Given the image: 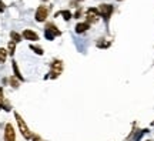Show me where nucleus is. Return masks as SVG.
<instances>
[{
	"instance_id": "obj_1",
	"label": "nucleus",
	"mask_w": 154,
	"mask_h": 141,
	"mask_svg": "<svg viewBox=\"0 0 154 141\" xmlns=\"http://www.w3.org/2000/svg\"><path fill=\"white\" fill-rule=\"evenodd\" d=\"M14 118H16V121H17V125H19V131L22 133V136L26 138V140H30L32 138V131L29 130V127H27V124L24 123V120L22 118V115L19 114V113H14Z\"/></svg>"
},
{
	"instance_id": "obj_2",
	"label": "nucleus",
	"mask_w": 154,
	"mask_h": 141,
	"mask_svg": "<svg viewBox=\"0 0 154 141\" xmlns=\"http://www.w3.org/2000/svg\"><path fill=\"white\" fill-rule=\"evenodd\" d=\"M47 16H49V7L47 6H38L37 10H36V14H34L36 22H38V23L46 22Z\"/></svg>"
},
{
	"instance_id": "obj_3",
	"label": "nucleus",
	"mask_w": 154,
	"mask_h": 141,
	"mask_svg": "<svg viewBox=\"0 0 154 141\" xmlns=\"http://www.w3.org/2000/svg\"><path fill=\"white\" fill-rule=\"evenodd\" d=\"M99 13H100V16L107 22V20L110 19L111 13H113V6H111V4H100V6H99Z\"/></svg>"
},
{
	"instance_id": "obj_4",
	"label": "nucleus",
	"mask_w": 154,
	"mask_h": 141,
	"mask_svg": "<svg viewBox=\"0 0 154 141\" xmlns=\"http://www.w3.org/2000/svg\"><path fill=\"white\" fill-rule=\"evenodd\" d=\"M61 71H63V63H61L60 60H54V61L51 63L50 77H51V78H56V77H59V76L61 74Z\"/></svg>"
},
{
	"instance_id": "obj_5",
	"label": "nucleus",
	"mask_w": 154,
	"mask_h": 141,
	"mask_svg": "<svg viewBox=\"0 0 154 141\" xmlns=\"http://www.w3.org/2000/svg\"><path fill=\"white\" fill-rule=\"evenodd\" d=\"M99 16H100V13H99V9H96V7H90V9H87L86 19H87V23H88V24H91V23H96V22L99 20Z\"/></svg>"
},
{
	"instance_id": "obj_6",
	"label": "nucleus",
	"mask_w": 154,
	"mask_h": 141,
	"mask_svg": "<svg viewBox=\"0 0 154 141\" xmlns=\"http://www.w3.org/2000/svg\"><path fill=\"white\" fill-rule=\"evenodd\" d=\"M4 141H16V133L11 124H6L4 127Z\"/></svg>"
},
{
	"instance_id": "obj_7",
	"label": "nucleus",
	"mask_w": 154,
	"mask_h": 141,
	"mask_svg": "<svg viewBox=\"0 0 154 141\" xmlns=\"http://www.w3.org/2000/svg\"><path fill=\"white\" fill-rule=\"evenodd\" d=\"M23 38H26V40H29V41H37L38 40V34L36 32H33V30H29V29H26L24 32H23V34H22Z\"/></svg>"
},
{
	"instance_id": "obj_8",
	"label": "nucleus",
	"mask_w": 154,
	"mask_h": 141,
	"mask_svg": "<svg viewBox=\"0 0 154 141\" xmlns=\"http://www.w3.org/2000/svg\"><path fill=\"white\" fill-rule=\"evenodd\" d=\"M11 67H13V73H14V77L19 80V81H24V77L22 76V73H20V69H19V66H17V63L13 60L11 61Z\"/></svg>"
},
{
	"instance_id": "obj_9",
	"label": "nucleus",
	"mask_w": 154,
	"mask_h": 141,
	"mask_svg": "<svg viewBox=\"0 0 154 141\" xmlns=\"http://www.w3.org/2000/svg\"><path fill=\"white\" fill-rule=\"evenodd\" d=\"M88 27H90V24H88L87 22H84V23H78V24L76 26V33L81 34V33H84L86 30H88Z\"/></svg>"
},
{
	"instance_id": "obj_10",
	"label": "nucleus",
	"mask_w": 154,
	"mask_h": 141,
	"mask_svg": "<svg viewBox=\"0 0 154 141\" xmlns=\"http://www.w3.org/2000/svg\"><path fill=\"white\" fill-rule=\"evenodd\" d=\"M44 30H49V32H51V33H53L54 36H60V34H61V32H60V30H59V29H57V27H56L53 23H47Z\"/></svg>"
},
{
	"instance_id": "obj_11",
	"label": "nucleus",
	"mask_w": 154,
	"mask_h": 141,
	"mask_svg": "<svg viewBox=\"0 0 154 141\" xmlns=\"http://www.w3.org/2000/svg\"><path fill=\"white\" fill-rule=\"evenodd\" d=\"M6 50H7V54H9V56H14V51H16V43H14V41H9Z\"/></svg>"
},
{
	"instance_id": "obj_12",
	"label": "nucleus",
	"mask_w": 154,
	"mask_h": 141,
	"mask_svg": "<svg viewBox=\"0 0 154 141\" xmlns=\"http://www.w3.org/2000/svg\"><path fill=\"white\" fill-rule=\"evenodd\" d=\"M10 38H11V41H14V43H19V41H22V34H19L17 32H11L10 33Z\"/></svg>"
},
{
	"instance_id": "obj_13",
	"label": "nucleus",
	"mask_w": 154,
	"mask_h": 141,
	"mask_svg": "<svg viewBox=\"0 0 154 141\" xmlns=\"http://www.w3.org/2000/svg\"><path fill=\"white\" fill-rule=\"evenodd\" d=\"M6 59H7V50L0 47V64H3L6 61Z\"/></svg>"
},
{
	"instance_id": "obj_14",
	"label": "nucleus",
	"mask_w": 154,
	"mask_h": 141,
	"mask_svg": "<svg viewBox=\"0 0 154 141\" xmlns=\"http://www.w3.org/2000/svg\"><path fill=\"white\" fill-rule=\"evenodd\" d=\"M60 14L63 16V19H64V20H70V19L73 17V14H72V11H70V10H63V11H60Z\"/></svg>"
},
{
	"instance_id": "obj_15",
	"label": "nucleus",
	"mask_w": 154,
	"mask_h": 141,
	"mask_svg": "<svg viewBox=\"0 0 154 141\" xmlns=\"http://www.w3.org/2000/svg\"><path fill=\"white\" fill-rule=\"evenodd\" d=\"M30 49H32V50H33V51H34L36 54H38V56H43V53H44L41 47H38V46H34V44H30Z\"/></svg>"
},
{
	"instance_id": "obj_16",
	"label": "nucleus",
	"mask_w": 154,
	"mask_h": 141,
	"mask_svg": "<svg viewBox=\"0 0 154 141\" xmlns=\"http://www.w3.org/2000/svg\"><path fill=\"white\" fill-rule=\"evenodd\" d=\"M9 81H10V86H11L13 88H17V87H19V84H20V83H19V80H17L14 76H13V77H10V78H9Z\"/></svg>"
},
{
	"instance_id": "obj_17",
	"label": "nucleus",
	"mask_w": 154,
	"mask_h": 141,
	"mask_svg": "<svg viewBox=\"0 0 154 141\" xmlns=\"http://www.w3.org/2000/svg\"><path fill=\"white\" fill-rule=\"evenodd\" d=\"M110 46V41H97V47H101V49H106Z\"/></svg>"
},
{
	"instance_id": "obj_18",
	"label": "nucleus",
	"mask_w": 154,
	"mask_h": 141,
	"mask_svg": "<svg viewBox=\"0 0 154 141\" xmlns=\"http://www.w3.org/2000/svg\"><path fill=\"white\" fill-rule=\"evenodd\" d=\"M44 36H46V38H47V40H53V38L56 37V36L53 34L51 32H49V30H44Z\"/></svg>"
},
{
	"instance_id": "obj_19",
	"label": "nucleus",
	"mask_w": 154,
	"mask_h": 141,
	"mask_svg": "<svg viewBox=\"0 0 154 141\" xmlns=\"http://www.w3.org/2000/svg\"><path fill=\"white\" fill-rule=\"evenodd\" d=\"M4 10H6V4H4V3L0 0V13H3Z\"/></svg>"
},
{
	"instance_id": "obj_20",
	"label": "nucleus",
	"mask_w": 154,
	"mask_h": 141,
	"mask_svg": "<svg viewBox=\"0 0 154 141\" xmlns=\"http://www.w3.org/2000/svg\"><path fill=\"white\" fill-rule=\"evenodd\" d=\"M32 140L33 141H41V138H40L38 136H36V134H33V136H32Z\"/></svg>"
},
{
	"instance_id": "obj_21",
	"label": "nucleus",
	"mask_w": 154,
	"mask_h": 141,
	"mask_svg": "<svg viewBox=\"0 0 154 141\" xmlns=\"http://www.w3.org/2000/svg\"><path fill=\"white\" fill-rule=\"evenodd\" d=\"M76 1H81V0H76Z\"/></svg>"
},
{
	"instance_id": "obj_22",
	"label": "nucleus",
	"mask_w": 154,
	"mask_h": 141,
	"mask_svg": "<svg viewBox=\"0 0 154 141\" xmlns=\"http://www.w3.org/2000/svg\"><path fill=\"white\" fill-rule=\"evenodd\" d=\"M153 125H154V121H153Z\"/></svg>"
},
{
	"instance_id": "obj_23",
	"label": "nucleus",
	"mask_w": 154,
	"mask_h": 141,
	"mask_svg": "<svg viewBox=\"0 0 154 141\" xmlns=\"http://www.w3.org/2000/svg\"><path fill=\"white\" fill-rule=\"evenodd\" d=\"M118 1H121V0H118Z\"/></svg>"
},
{
	"instance_id": "obj_24",
	"label": "nucleus",
	"mask_w": 154,
	"mask_h": 141,
	"mask_svg": "<svg viewBox=\"0 0 154 141\" xmlns=\"http://www.w3.org/2000/svg\"><path fill=\"white\" fill-rule=\"evenodd\" d=\"M44 1H46V0H44Z\"/></svg>"
}]
</instances>
